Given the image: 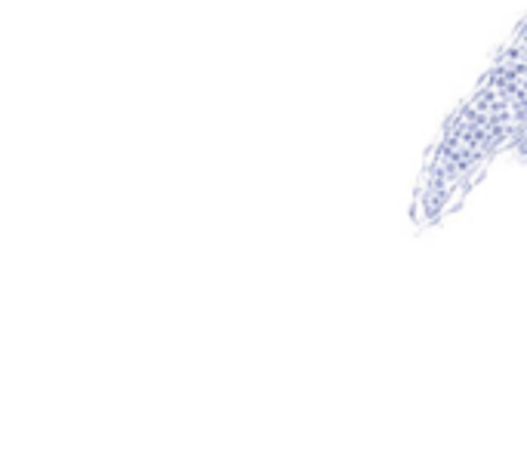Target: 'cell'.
Wrapping results in <instances>:
<instances>
[{"label":"cell","instance_id":"1","mask_svg":"<svg viewBox=\"0 0 527 462\" xmlns=\"http://www.w3.org/2000/svg\"><path fill=\"white\" fill-rule=\"evenodd\" d=\"M527 129V18L475 92L447 120L416 185L413 222L435 225L457 207L475 176Z\"/></svg>","mask_w":527,"mask_h":462}]
</instances>
